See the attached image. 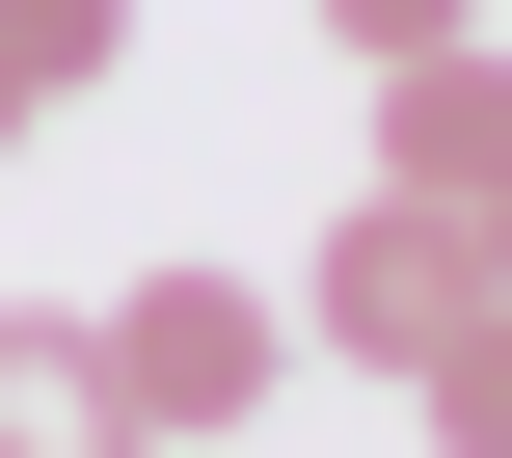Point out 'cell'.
I'll return each instance as SVG.
<instances>
[{
	"mask_svg": "<svg viewBox=\"0 0 512 458\" xmlns=\"http://www.w3.org/2000/svg\"><path fill=\"white\" fill-rule=\"evenodd\" d=\"M459 324H486V216H432V189H351V216H324V270H297V351H351V378L405 405Z\"/></svg>",
	"mask_w": 512,
	"mask_h": 458,
	"instance_id": "cell-1",
	"label": "cell"
},
{
	"mask_svg": "<svg viewBox=\"0 0 512 458\" xmlns=\"http://www.w3.org/2000/svg\"><path fill=\"white\" fill-rule=\"evenodd\" d=\"M108 324V378H135V432L189 458V432H243L270 378H297V297H243V270H135V297H81Z\"/></svg>",
	"mask_w": 512,
	"mask_h": 458,
	"instance_id": "cell-2",
	"label": "cell"
},
{
	"mask_svg": "<svg viewBox=\"0 0 512 458\" xmlns=\"http://www.w3.org/2000/svg\"><path fill=\"white\" fill-rule=\"evenodd\" d=\"M378 189H432V216L512 189V54L486 27H459V54H378Z\"/></svg>",
	"mask_w": 512,
	"mask_h": 458,
	"instance_id": "cell-3",
	"label": "cell"
},
{
	"mask_svg": "<svg viewBox=\"0 0 512 458\" xmlns=\"http://www.w3.org/2000/svg\"><path fill=\"white\" fill-rule=\"evenodd\" d=\"M0 458H162L135 378H108V324H0Z\"/></svg>",
	"mask_w": 512,
	"mask_h": 458,
	"instance_id": "cell-4",
	"label": "cell"
},
{
	"mask_svg": "<svg viewBox=\"0 0 512 458\" xmlns=\"http://www.w3.org/2000/svg\"><path fill=\"white\" fill-rule=\"evenodd\" d=\"M0 81H27V108H81V81H135V0H0Z\"/></svg>",
	"mask_w": 512,
	"mask_h": 458,
	"instance_id": "cell-5",
	"label": "cell"
},
{
	"mask_svg": "<svg viewBox=\"0 0 512 458\" xmlns=\"http://www.w3.org/2000/svg\"><path fill=\"white\" fill-rule=\"evenodd\" d=\"M405 405H432V458H512V297L459 324V351H432V378H405Z\"/></svg>",
	"mask_w": 512,
	"mask_h": 458,
	"instance_id": "cell-6",
	"label": "cell"
},
{
	"mask_svg": "<svg viewBox=\"0 0 512 458\" xmlns=\"http://www.w3.org/2000/svg\"><path fill=\"white\" fill-rule=\"evenodd\" d=\"M459 27H486V0H324V54H351V81H378V54H459Z\"/></svg>",
	"mask_w": 512,
	"mask_h": 458,
	"instance_id": "cell-7",
	"label": "cell"
},
{
	"mask_svg": "<svg viewBox=\"0 0 512 458\" xmlns=\"http://www.w3.org/2000/svg\"><path fill=\"white\" fill-rule=\"evenodd\" d=\"M27 135H54V108H27V81H0V162H27Z\"/></svg>",
	"mask_w": 512,
	"mask_h": 458,
	"instance_id": "cell-8",
	"label": "cell"
},
{
	"mask_svg": "<svg viewBox=\"0 0 512 458\" xmlns=\"http://www.w3.org/2000/svg\"><path fill=\"white\" fill-rule=\"evenodd\" d=\"M189 458H243V432H189Z\"/></svg>",
	"mask_w": 512,
	"mask_h": 458,
	"instance_id": "cell-9",
	"label": "cell"
}]
</instances>
